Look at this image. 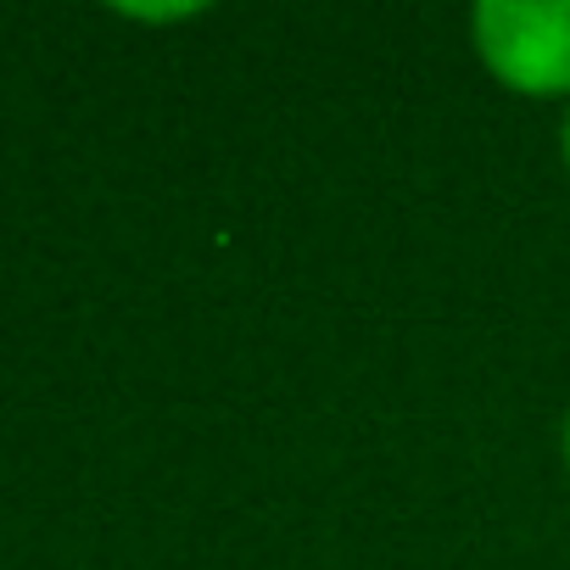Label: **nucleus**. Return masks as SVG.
Masks as SVG:
<instances>
[{"mask_svg":"<svg viewBox=\"0 0 570 570\" xmlns=\"http://www.w3.org/2000/svg\"><path fill=\"white\" fill-rule=\"evenodd\" d=\"M559 151H564V168H570V112H564V129H559Z\"/></svg>","mask_w":570,"mask_h":570,"instance_id":"obj_2","label":"nucleus"},{"mask_svg":"<svg viewBox=\"0 0 570 570\" xmlns=\"http://www.w3.org/2000/svg\"><path fill=\"white\" fill-rule=\"evenodd\" d=\"M564 459H570V414H564Z\"/></svg>","mask_w":570,"mask_h":570,"instance_id":"obj_3","label":"nucleus"},{"mask_svg":"<svg viewBox=\"0 0 570 570\" xmlns=\"http://www.w3.org/2000/svg\"><path fill=\"white\" fill-rule=\"evenodd\" d=\"M475 57L520 96H570V0H481L470 12Z\"/></svg>","mask_w":570,"mask_h":570,"instance_id":"obj_1","label":"nucleus"}]
</instances>
